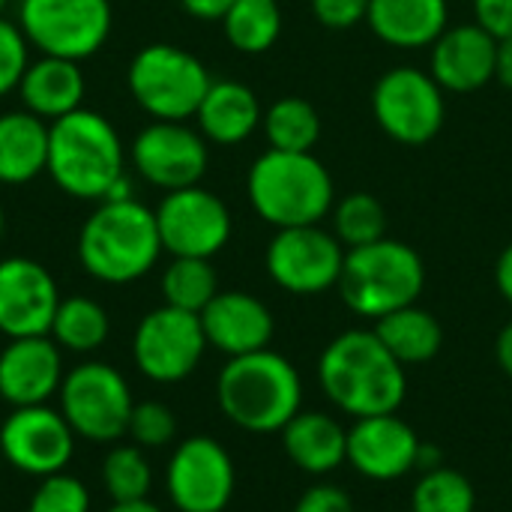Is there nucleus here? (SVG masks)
Returning a JSON list of instances; mask_svg holds the SVG:
<instances>
[{"instance_id": "obj_21", "label": "nucleus", "mask_w": 512, "mask_h": 512, "mask_svg": "<svg viewBox=\"0 0 512 512\" xmlns=\"http://www.w3.org/2000/svg\"><path fill=\"white\" fill-rule=\"evenodd\" d=\"M207 345L222 351L228 360L264 351L273 339V312L246 291H219L198 315Z\"/></svg>"}, {"instance_id": "obj_20", "label": "nucleus", "mask_w": 512, "mask_h": 512, "mask_svg": "<svg viewBox=\"0 0 512 512\" xmlns=\"http://www.w3.org/2000/svg\"><path fill=\"white\" fill-rule=\"evenodd\" d=\"M495 57H498V39L474 24L447 27L435 45L429 72L441 84V90L450 93H474L486 87L495 78Z\"/></svg>"}, {"instance_id": "obj_43", "label": "nucleus", "mask_w": 512, "mask_h": 512, "mask_svg": "<svg viewBox=\"0 0 512 512\" xmlns=\"http://www.w3.org/2000/svg\"><path fill=\"white\" fill-rule=\"evenodd\" d=\"M495 282H498V291L501 297L512 306V243L501 252L498 258V267H495Z\"/></svg>"}, {"instance_id": "obj_35", "label": "nucleus", "mask_w": 512, "mask_h": 512, "mask_svg": "<svg viewBox=\"0 0 512 512\" xmlns=\"http://www.w3.org/2000/svg\"><path fill=\"white\" fill-rule=\"evenodd\" d=\"M27 512H90V492L78 477L60 471L39 480Z\"/></svg>"}, {"instance_id": "obj_25", "label": "nucleus", "mask_w": 512, "mask_h": 512, "mask_svg": "<svg viewBox=\"0 0 512 512\" xmlns=\"http://www.w3.org/2000/svg\"><path fill=\"white\" fill-rule=\"evenodd\" d=\"M198 129L207 141L231 147L246 141L264 120L258 96L240 81H213L195 111Z\"/></svg>"}, {"instance_id": "obj_45", "label": "nucleus", "mask_w": 512, "mask_h": 512, "mask_svg": "<svg viewBox=\"0 0 512 512\" xmlns=\"http://www.w3.org/2000/svg\"><path fill=\"white\" fill-rule=\"evenodd\" d=\"M108 512H162L156 504H150L147 498L144 501H126V504H111Z\"/></svg>"}, {"instance_id": "obj_12", "label": "nucleus", "mask_w": 512, "mask_h": 512, "mask_svg": "<svg viewBox=\"0 0 512 512\" xmlns=\"http://www.w3.org/2000/svg\"><path fill=\"white\" fill-rule=\"evenodd\" d=\"M267 273L270 279L297 297L324 294L339 285L345 267V246L336 234L318 225L279 228L267 246Z\"/></svg>"}, {"instance_id": "obj_26", "label": "nucleus", "mask_w": 512, "mask_h": 512, "mask_svg": "<svg viewBox=\"0 0 512 512\" xmlns=\"http://www.w3.org/2000/svg\"><path fill=\"white\" fill-rule=\"evenodd\" d=\"M48 168V123L30 111L0 114V183L24 186Z\"/></svg>"}, {"instance_id": "obj_7", "label": "nucleus", "mask_w": 512, "mask_h": 512, "mask_svg": "<svg viewBox=\"0 0 512 512\" xmlns=\"http://www.w3.org/2000/svg\"><path fill=\"white\" fill-rule=\"evenodd\" d=\"M129 93L153 120H189L210 90L207 66L180 45L153 42L141 48L126 72Z\"/></svg>"}, {"instance_id": "obj_32", "label": "nucleus", "mask_w": 512, "mask_h": 512, "mask_svg": "<svg viewBox=\"0 0 512 512\" xmlns=\"http://www.w3.org/2000/svg\"><path fill=\"white\" fill-rule=\"evenodd\" d=\"M333 234L345 249H360L387 237V210L369 192H351L333 210Z\"/></svg>"}, {"instance_id": "obj_15", "label": "nucleus", "mask_w": 512, "mask_h": 512, "mask_svg": "<svg viewBox=\"0 0 512 512\" xmlns=\"http://www.w3.org/2000/svg\"><path fill=\"white\" fill-rule=\"evenodd\" d=\"M75 438L66 417L48 405L12 408L0 426V456L3 465L42 480L66 471L75 456Z\"/></svg>"}, {"instance_id": "obj_30", "label": "nucleus", "mask_w": 512, "mask_h": 512, "mask_svg": "<svg viewBox=\"0 0 512 512\" xmlns=\"http://www.w3.org/2000/svg\"><path fill=\"white\" fill-rule=\"evenodd\" d=\"M225 39L243 54H264L282 33V9L276 0H234L222 18Z\"/></svg>"}, {"instance_id": "obj_37", "label": "nucleus", "mask_w": 512, "mask_h": 512, "mask_svg": "<svg viewBox=\"0 0 512 512\" xmlns=\"http://www.w3.org/2000/svg\"><path fill=\"white\" fill-rule=\"evenodd\" d=\"M30 66V42L18 24L0 15V96L18 90L24 72Z\"/></svg>"}, {"instance_id": "obj_17", "label": "nucleus", "mask_w": 512, "mask_h": 512, "mask_svg": "<svg viewBox=\"0 0 512 512\" xmlns=\"http://www.w3.org/2000/svg\"><path fill=\"white\" fill-rule=\"evenodd\" d=\"M60 291L54 276L33 258L0 261V333L6 339L48 336Z\"/></svg>"}, {"instance_id": "obj_6", "label": "nucleus", "mask_w": 512, "mask_h": 512, "mask_svg": "<svg viewBox=\"0 0 512 512\" xmlns=\"http://www.w3.org/2000/svg\"><path fill=\"white\" fill-rule=\"evenodd\" d=\"M336 288L354 315L378 321L420 300L426 288V264L408 243L384 237L345 252Z\"/></svg>"}, {"instance_id": "obj_10", "label": "nucleus", "mask_w": 512, "mask_h": 512, "mask_svg": "<svg viewBox=\"0 0 512 512\" xmlns=\"http://www.w3.org/2000/svg\"><path fill=\"white\" fill-rule=\"evenodd\" d=\"M372 114L393 141L423 147L444 126V90L432 78V72H423L417 66H396L375 81Z\"/></svg>"}, {"instance_id": "obj_19", "label": "nucleus", "mask_w": 512, "mask_h": 512, "mask_svg": "<svg viewBox=\"0 0 512 512\" xmlns=\"http://www.w3.org/2000/svg\"><path fill=\"white\" fill-rule=\"evenodd\" d=\"M60 345L51 336L9 339L0 351V399L12 408L48 405L63 384Z\"/></svg>"}, {"instance_id": "obj_5", "label": "nucleus", "mask_w": 512, "mask_h": 512, "mask_svg": "<svg viewBox=\"0 0 512 512\" xmlns=\"http://www.w3.org/2000/svg\"><path fill=\"white\" fill-rule=\"evenodd\" d=\"M246 192L255 213L279 228L318 225L333 207V177L312 153L267 150L246 177Z\"/></svg>"}, {"instance_id": "obj_31", "label": "nucleus", "mask_w": 512, "mask_h": 512, "mask_svg": "<svg viewBox=\"0 0 512 512\" xmlns=\"http://www.w3.org/2000/svg\"><path fill=\"white\" fill-rule=\"evenodd\" d=\"M216 294H219V279L210 258H171V264L162 273L165 306L201 315Z\"/></svg>"}, {"instance_id": "obj_14", "label": "nucleus", "mask_w": 512, "mask_h": 512, "mask_svg": "<svg viewBox=\"0 0 512 512\" xmlns=\"http://www.w3.org/2000/svg\"><path fill=\"white\" fill-rule=\"evenodd\" d=\"M156 225L171 258H213L231 240V210L201 186L168 192L156 207Z\"/></svg>"}, {"instance_id": "obj_38", "label": "nucleus", "mask_w": 512, "mask_h": 512, "mask_svg": "<svg viewBox=\"0 0 512 512\" xmlns=\"http://www.w3.org/2000/svg\"><path fill=\"white\" fill-rule=\"evenodd\" d=\"M312 15L327 30H351L369 15V0H312Z\"/></svg>"}, {"instance_id": "obj_28", "label": "nucleus", "mask_w": 512, "mask_h": 512, "mask_svg": "<svg viewBox=\"0 0 512 512\" xmlns=\"http://www.w3.org/2000/svg\"><path fill=\"white\" fill-rule=\"evenodd\" d=\"M264 135L270 150L312 153L321 138V114L303 96H282L264 111Z\"/></svg>"}, {"instance_id": "obj_47", "label": "nucleus", "mask_w": 512, "mask_h": 512, "mask_svg": "<svg viewBox=\"0 0 512 512\" xmlns=\"http://www.w3.org/2000/svg\"><path fill=\"white\" fill-rule=\"evenodd\" d=\"M6 3H9V0H0V15H3V9H6Z\"/></svg>"}, {"instance_id": "obj_3", "label": "nucleus", "mask_w": 512, "mask_h": 512, "mask_svg": "<svg viewBox=\"0 0 512 512\" xmlns=\"http://www.w3.org/2000/svg\"><path fill=\"white\" fill-rule=\"evenodd\" d=\"M123 141L114 123L90 108H78L48 123V174L60 192L78 201H105L123 180Z\"/></svg>"}, {"instance_id": "obj_27", "label": "nucleus", "mask_w": 512, "mask_h": 512, "mask_svg": "<svg viewBox=\"0 0 512 512\" xmlns=\"http://www.w3.org/2000/svg\"><path fill=\"white\" fill-rule=\"evenodd\" d=\"M375 336L402 366H423L435 360L444 345L441 321L432 312L420 309L417 303L378 318Z\"/></svg>"}, {"instance_id": "obj_13", "label": "nucleus", "mask_w": 512, "mask_h": 512, "mask_svg": "<svg viewBox=\"0 0 512 512\" xmlns=\"http://www.w3.org/2000/svg\"><path fill=\"white\" fill-rule=\"evenodd\" d=\"M165 486L180 512H225L237 489L231 453L216 438H186L168 459Z\"/></svg>"}, {"instance_id": "obj_41", "label": "nucleus", "mask_w": 512, "mask_h": 512, "mask_svg": "<svg viewBox=\"0 0 512 512\" xmlns=\"http://www.w3.org/2000/svg\"><path fill=\"white\" fill-rule=\"evenodd\" d=\"M180 6L201 21H222L225 12L234 6V0H180Z\"/></svg>"}, {"instance_id": "obj_18", "label": "nucleus", "mask_w": 512, "mask_h": 512, "mask_svg": "<svg viewBox=\"0 0 512 512\" xmlns=\"http://www.w3.org/2000/svg\"><path fill=\"white\" fill-rule=\"evenodd\" d=\"M423 441L399 414L360 417L348 429V465L375 483H393L420 465Z\"/></svg>"}, {"instance_id": "obj_23", "label": "nucleus", "mask_w": 512, "mask_h": 512, "mask_svg": "<svg viewBox=\"0 0 512 512\" xmlns=\"http://www.w3.org/2000/svg\"><path fill=\"white\" fill-rule=\"evenodd\" d=\"M285 456L306 474L324 477L348 462V429L321 411H300L282 429Z\"/></svg>"}, {"instance_id": "obj_36", "label": "nucleus", "mask_w": 512, "mask_h": 512, "mask_svg": "<svg viewBox=\"0 0 512 512\" xmlns=\"http://www.w3.org/2000/svg\"><path fill=\"white\" fill-rule=\"evenodd\" d=\"M126 435L141 450H159V447L171 444L177 435L174 411L162 402H135Z\"/></svg>"}, {"instance_id": "obj_39", "label": "nucleus", "mask_w": 512, "mask_h": 512, "mask_svg": "<svg viewBox=\"0 0 512 512\" xmlns=\"http://www.w3.org/2000/svg\"><path fill=\"white\" fill-rule=\"evenodd\" d=\"M294 512H354V501L342 486L315 483L300 495V501L294 504Z\"/></svg>"}, {"instance_id": "obj_1", "label": "nucleus", "mask_w": 512, "mask_h": 512, "mask_svg": "<svg viewBox=\"0 0 512 512\" xmlns=\"http://www.w3.org/2000/svg\"><path fill=\"white\" fill-rule=\"evenodd\" d=\"M324 396L354 420L396 414L408 393L405 366L384 348L375 330L339 333L318 360Z\"/></svg>"}, {"instance_id": "obj_29", "label": "nucleus", "mask_w": 512, "mask_h": 512, "mask_svg": "<svg viewBox=\"0 0 512 512\" xmlns=\"http://www.w3.org/2000/svg\"><path fill=\"white\" fill-rule=\"evenodd\" d=\"M111 330L108 312L90 300V297H60V306L51 321V339L72 351V354H90L105 345Z\"/></svg>"}, {"instance_id": "obj_48", "label": "nucleus", "mask_w": 512, "mask_h": 512, "mask_svg": "<svg viewBox=\"0 0 512 512\" xmlns=\"http://www.w3.org/2000/svg\"><path fill=\"white\" fill-rule=\"evenodd\" d=\"M0 468H3V456H0Z\"/></svg>"}, {"instance_id": "obj_11", "label": "nucleus", "mask_w": 512, "mask_h": 512, "mask_svg": "<svg viewBox=\"0 0 512 512\" xmlns=\"http://www.w3.org/2000/svg\"><path fill=\"white\" fill-rule=\"evenodd\" d=\"M207 351L201 318L174 306H159L141 318L132 336V357L144 378L156 384L186 381Z\"/></svg>"}, {"instance_id": "obj_44", "label": "nucleus", "mask_w": 512, "mask_h": 512, "mask_svg": "<svg viewBox=\"0 0 512 512\" xmlns=\"http://www.w3.org/2000/svg\"><path fill=\"white\" fill-rule=\"evenodd\" d=\"M495 357H498V366L501 372L512 378V321L498 333V342H495Z\"/></svg>"}, {"instance_id": "obj_4", "label": "nucleus", "mask_w": 512, "mask_h": 512, "mask_svg": "<svg viewBox=\"0 0 512 512\" xmlns=\"http://www.w3.org/2000/svg\"><path fill=\"white\" fill-rule=\"evenodd\" d=\"M222 414L243 432H282L303 408L300 372L276 351L231 357L216 381Z\"/></svg>"}, {"instance_id": "obj_9", "label": "nucleus", "mask_w": 512, "mask_h": 512, "mask_svg": "<svg viewBox=\"0 0 512 512\" xmlns=\"http://www.w3.org/2000/svg\"><path fill=\"white\" fill-rule=\"evenodd\" d=\"M108 0H21L18 27L48 57L87 60L111 36Z\"/></svg>"}, {"instance_id": "obj_46", "label": "nucleus", "mask_w": 512, "mask_h": 512, "mask_svg": "<svg viewBox=\"0 0 512 512\" xmlns=\"http://www.w3.org/2000/svg\"><path fill=\"white\" fill-rule=\"evenodd\" d=\"M0 234H3V204H0Z\"/></svg>"}, {"instance_id": "obj_24", "label": "nucleus", "mask_w": 512, "mask_h": 512, "mask_svg": "<svg viewBox=\"0 0 512 512\" xmlns=\"http://www.w3.org/2000/svg\"><path fill=\"white\" fill-rule=\"evenodd\" d=\"M447 0H369L372 33L393 48H432L447 30Z\"/></svg>"}, {"instance_id": "obj_22", "label": "nucleus", "mask_w": 512, "mask_h": 512, "mask_svg": "<svg viewBox=\"0 0 512 512\" xmlns=\"http://www.w3.org/2000/svg\"><path fill=\"white\" fill-rule=\"evenodd\" d=\"M24 111L42 117L45 123H54L72 111L81 108L84 102V72L78 60L66 57H48L42 54L33 60L18 84Z\"/></svg>"}, {"instance_id": "obj_42", "label": "nucleus", "mask_w": 512, "mask_h": 512, "mask_svg": "<svg viewBox=\"0 0 512 512\" xmlns=\"http://www.w3.org/2000/svg\"><path fill=\"white\" fill-rule=\"evenodd\" d=\"M495 78L512 90V36L498 39V57H495Z\"/></svg>"}, {"instance_id": "obj_33", "label": "nucleus", "mask_w": 512, "mask_h": 512, "mask_svg": "<svg viewBox=\"0 0 512 512\" xmlns=\"http://www.w3.org/2000/svg\"><path fill=\"white\" fill-rule=\"evenodd\" d=\"M102 486L114 504L144 501L153 486V471H150L144 450L135 444L111 447L102 462Z\"/></svg>"}, {"instance_id": "obj_16", "label": "nucleus", "mask_w": 512, "mask_h": 512, "mask_svg": "<svg viewBox=\"0 0 512 512\" xmlns=\"http://www.w3.org/2000/svg\"><path fill=\"white\" fill-rule=\"evenodd\" d=\"M135 171L165 192L198 186L207 171V138L177 120H153L132 141Z\"/></svg>"}, {"instance_id": "obj_40", "label": "nucleus", "mask_w": 512, "mask_h": 512, "mask_svg": "<svg viewBox=\"0 0 512 512\" xmlns=\"http://www.w3.org/2000/svg\"><path fill=\"white\" fill-rule=\"evenodd\" d=\"M474 18L495 39L512 36V0H474Z\"/></svg>"}, {"instance_id": "obj_2", "label": "nucleus", "mask_w": 512, "mask_h": 512, "mask_svg": "<svg viewBox=\"0 0 512 512\" xmlns=\"http://www.w3.org/2000/svg\"><path fill=\"white\" fill-rule=\"evenodd\" d=\"M162 252L156 210L135 198L99 201L78 234L84 273L105 285H129L147 276Z\"/></svg>"}, {"instance_id": "obj_34", "label": "nucleus", "mask_w": 512, "mask_h": 512, "mask_svg": "<svg viewBox=\"0 0 512 512\" xmlns=\"http://www.w3.org/2000/svg\"><path fill=\"white\" fill-rule=\"evenodd\" d=\"M477 492L471 480L453 468H432L423 471L420 483L411 495V512H474Z\"/></svg>"}, {"instance_id": "obj_8", "label": "nucleus", "mask_w": 512, "mask_h": 512, "mask_svg": "<svg viewBox=\"0 0 512 512\" xmlns=\"http://www.w3.org/2000/svg\"><path fill=\"white\" fill-rule=\"evenodd\" d=\"M60 414L84 441L111 444L129 429L135 408L126 378L108 363H81L60 384Z\"/></svg>"}]
</instances>
